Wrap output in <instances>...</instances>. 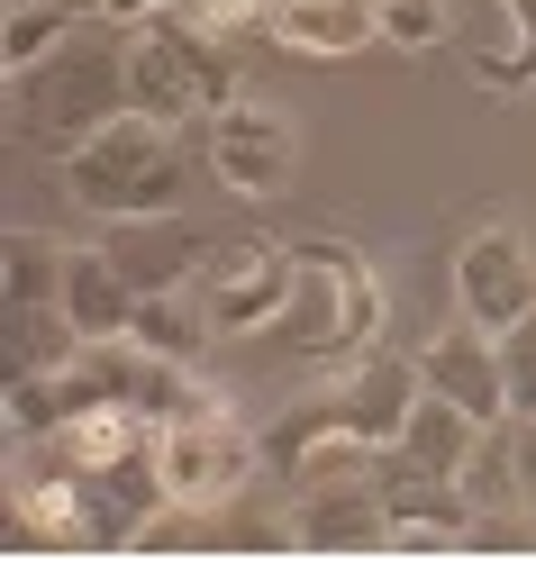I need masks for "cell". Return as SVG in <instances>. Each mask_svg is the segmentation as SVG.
Masks as SVG:
<instances>
[{
  "label": "cell",
  "mask_w": 536,
  "mask_h": 563,
  "mask_svg": "<svg viewBox=\"0 0 536 563\" xmlns=\"http://www.w3.org/2000/svg\"><path fill=\"white\" fill-rule=\"evenodd\" d=\"M110 255H119V273L136 282V300H146V291H192L209 245L183 228V209H155V219H119Z\"/></svg>",
  "instance_id": "cell-14"
},
{
  "label": "cell",
  "mask_w": 536,
  "mask_h": 563,
  "mask_svg": "<svg viewBox=\"0 0 536 563\" xmlns=\"http://www.w3.org/2000/svg\"><path fill=\"white\" fill-rule=\"evenodd\" d=\"M418 382L427 391H446L482 418V428H500L510 418V373H500V336L482 319H455L446 336H427V355H418Z\"/></svg>",
  "instance_id": "cell-11"
},
{
  "label": "cell",
  "mask_w": 536,
  "mask_h": 563,
  "mask_svg": "<svg viewBox=\"0 0 536 563\" xmlns=\"http://www.w3.org/2000/svg\"><path fill=\"white\" fill-rule=\"evenodd\" d=\"M64 282V245L37 228H10V282H0V309H46Z\"/></svg>",
  "instance_id": "cell-20"
},
{
  "label": "cell",
  "mask_w": 536,
  "mask_h": 563,
  "mask_svg": "<svg viewBox=\"0 0 536 563\" xmlns=\"http://www.w3.org/2000/svg\"><path fill=\"white\" fill-rule=\"evenodd\" d=\"M209 173H219L228 191L245 200H273V191H292V173H300V128L273 110V100H228L219 119H209Z\"/></svg>",
  "instance_id": "cell-6"
},
{
  "label": "cell",
  "mask_w": 536,
  "mask_h": 563,
  "mask_svg": "<svg viewBox=\"0 0 536 563\" xmlns=\"http://www.w3.org/2000/svg\"><path fill=\"white\" fill-rule=\"evenodd\" d=\"M128 336L146 345V355L200 364V355H209V336H219V328H209V309H200L192 291H146V300H136V319H128Z\"/></svg>",
  "instance_id": "cell-18"
},
{
  "label": "cell",
  "mask_w": 536,
  "mask_h": 563,
  "mask_svg": "<svg viewBox=\"0 0 536 563\" xmlns=\"http://www.w3.org/2000/svg\"><path fill=\"white\" fill-rule=\"evenodd\" d=\"M382 319H391V300H382V273H373L364 245L292 236V300H282V319H273L282 355L337 373V364L364 355V345H382Z\"/></svg>",
  "instance_id": "cell-1"
},
{
  "label": "cell",
  "mask_w": 536,
  "mask_h": 563,
  "mask_svg": "<svg viewBox=\"0 0 536 563\" xmlns=\"http://www.w3.org/2000/svg\"><path fill=\"white\" fill-rule=\"evenodd\" d=\"M46 10H64V19H100V0H46Z\"/></svg>",
  "instance_id": "cell-28"
},
{
  "label": "cell",
  "mask_w": 536,
  "mask_h": 563,
  "mask_svg": "<svg viewBox=\"0 0 536 563\" xmlns=\"http://www.w3.org/2000/svg\"><path fill=\"white\" fill-rule=\"evenodd\" d=\"M183 128H164L146 110H119L110 128H91L74 155H64V191H74V209H91V219H155V209H183Z\"/></svg>",
  "instance_id": "cell-3"
},
{
  "label": "cell",
  "mask_w": 536,
  "mask_h": 563,
  "mask_svg": "<svg viewBox=\"0 0 536 563\" xmlns=\"http://www.w3.org/2000/svg\"><path fill=\"white\" fill-rule=\"evenodd\" d=\"M55 300H64V319H74L83 336H128V319H136V282L119 273L110 245H64Z\"/></svg>",
  "instance_id": "cell-15"
},
{
  "label": "cell",
  "mask_w": 536,
  "mask_h": 563,
  "mask_svg": "<svg viewBox=\"0 0 536 563\" xmlns=\"http://www.w3.org/2000/svg\"><path fill=\"white\" fill-rule=\"evenodd\" d=\"M200 518H209V509H192V500H164L146 527H136V554H192V545H200Z\"/></svg>",
  "instance_id": "cell-25"
},
{
  "label": "cell",
  "mask_w": 536,
  "mask_h": 563,
  "mask_svg": "<svg viewBox=\"0 0 536 563\" xmlns=\"http://www.w3.org/2000/svg\"><path fill=\"white\" fill-rule=\"evenodd\" d=\"M418 364H401V355H382V345H364L354 364H337V382H328V400H337V418L364 445H401V428H409V409H418Z\"/></svg>",
  "instance_id": "cell-12"
},
{
  "label": "cell",
  "mask_w": 536,
  "mask_h": 563,
  "mask_svg": "<svg viewBox=\"0 0 536 563\" xmlns=\"http://www.w3.org/2000/svg\"><path fill=\"white\" fill-rule=\"evenodd\" d=\"M10 27H0V64H10V74H28V64H46L64 37H74L83 19H64V10H46V0H10V10H0Z\"/></svg>",
  "instance_id": "cell-21"
},
{
  "label": "cell",
  "mask_w": 536,
  "mask_h": 563,
  "mask_svg": "<svg viewBox=\"0 0 536 563\" xmlns=\"http://www.w3.org/2000/svg\"><path fill=\"white\" fill-rule=\"evenodd\" d=\"M510 454H518V482H527V509H536V418H510Z\"/></svg>",
  "instance_id": "cell-27"
},
{
  "label": "cell",
  "mask_w": 536,
  "mask_h": 563,
  "mask_svg": "<svg viewBox=\"0 0 536 563\" xmlns=\"http://www.w3.org/2000/svg\"><path fill=\"white\" fill-rule=\"evenodd\" d=\"M192 10L209 27H228V37H245V27H264V0H192Z\"/></svg>",
  "instance_id": "cell-26"
},
{
  "label": "cell",
  "mask_w": 536,
  "mask_h": 563,
  "mask_svg": "<svg viewBox=\"0 0 536 563\" xmlns=\"http://www.w3.org/2000/svg\"><path fill=\"white\" fill-rule=\"evenodd\" d=\"M0 319H10V373H64L83 355V328L64 319V300H46V309H0Z\"/></svg>",
  "instance_id": "cell-19"
},
{
  "label": "cell",
  "mask_w": 536,
  "mask_h": 563,
  "mask_svg": "<svg viewBox=\"0 0 536 563\" xmlns=\"http://www.w3.org/2000/svg\"><path fill=\"white\" fill-rule=\"evenodd\" d=\"M128 110V27L119 37H64L46 64H28V74H10V136L37 155H74L91 128H110Z\"/></svg>",
  "instance_id": "cell-2"
},
{
  "label": "cell",
  "mask_w": 536,
  "mask_h": 563,
  "mask_svg": "<svg viewBox=\"0 0 536 563\" xmlns=\"http://www.w3.org/2000/svg\"><path fill=\"white\" fill-rule=\"evenodd\" d=\"M255 464H264V437L245 428L228 400L164 428V490H173V500H192V509H228L237 490L255 482Z\"/></svg>",
  "instance_id": "cell-5"
},
{
  "label": "cell",
  "mask_w": 536,
  "mask_h": 563,
  "mask_svg": "<svg viewBox=\"0 0 536 563\" xmlns=\"http://www.w3.org/2000/svg\"><path fill=\"white\" fill-rule=\"evenodd\" d=\"M373 19H382V37H391V46H409V55L455 37V0H382Z\"/></svg>",
  "instance_id": "cell-23"
},
{
  "label": "cell",
  "mask_w": 536,
  "mask_h": 563,
  "mask_svg": "<svg viewBox=\"0 0 536 563\" xmlns=\"http://www.w3.org/2000/svg\"><path fill=\"white\" fill-rule=\"evenodd\" d=\"M482 445V418L463 409V400H446V391H418V409H409V428H401V454H418L427 473H463V454Z\"/></svg>",
  "instance_id": "cell-17"
},
{
  "label": "cell",
  "mask_w": 536,
  "mask_h": 563,
  "mask_svg": "<svg viewBox=\"0 0 536 563\" xmlns=\"http://www.w3.org/2000/svg\"><path fill=\"white\" fill-rule=\"evenodd\" d=\"M282 527H292V554H391V509H382L373 473L292 490V518Z\"/></svg>",
  "instance_id": "cell-9"
},
{
  "label": "cell",
  "mask_w": 536,
  "mask_h": 563,
  "mask_svg": "<svg viewBox=\"0 0 536 563\" xmlns=\"http://www.w3.org/2000/svg\"><path fill=\"white\" fill-rule=\"evenodd\" d=\"M128 110H146L164 128H209V91L164 27H128Z\"/></svg>",
  "instance_id": "cell-13"
},
{
  "label": "cell",
  "mask_w": 536,
  "mask_h": 563,
  "mask_svg": "<svg viewBox=\"0 0 536 563\" xmlns=\"http://www.w3.org/2000/svg\"><path fill=\"white\" fill-rule=\"evenodd\" d=\"M264 37L292 55H354L382 37L373 0H264Z\"/></svg>",
  "instance_id": "cell-16"
},
{
  "label": "cell",
  "mask_w": 536,
  "mask_h": 563,
  "mask_svg": "<svg viewBox=\"0 0 536 563\" xmlns=\"http://www.w3.org/2000/svg\"><path fill=\"white\" fill-rule=\"evenodd\" d=\"M500 373H510V418H536V309L500 336Z\"/></svg>",
  "instance_id": "cell-24"
},
{
  "label": "cell",
  "mask_w": 536,
  "mask_h": 563,
  "mask_svg": "<svg viewBox=\"0 0 536 563\" xmlns=\"http://www.w3.org/2000/svg\"><path fill=\"white\" fill-rule=\"evenodd\" d=\"M328 428H346V418H337V400H328V391H309L300 409H282L273 428H264V464H273V473H292V464H300V454L328 437Z\"/></svg>",
  "instance_id": "cell-22"
},
{
  "label": "cell",
  "mask_w": 536,
  "mask_h": 563,
  "mask_svg": "<svg viewBox=\"0 0 536 563\" xmlns=\"http://www.w3.org/2000/svg\"><path fill=\"white\" fill-rule=\"evenodd\" d=\"M192 300L209 309L219 336H273L282 300H292V245H273V236H219L200 255Z\"/></svg>",
  "instance_id": "cell-4"
},
{
  "label": "cell",
  "mask_w": 536,
  "mask_h": 563,
  "mask_svg": "<svg viewBox=\"0 0 536 563\" xmlns=\"http://www.w3.org/2000/svg\"><path fill=\"white\" fill-rule=\"evenodd\" d=\"M373 482H382V509H391V554H446V545H463L473 500L455 490V473H427L418 454L373 445Z\"/></svg>",
  "instance_id": "cell-7"
},
{
  "label": "cell",
  "mask_w": 536,
  "mask_h": 563,
  "mask_svg": "<svg viewBox=\"0 0 536 563\" xmlns=\"http://www.w3.org/2000/svg\"><path fill=\"white\" fill-rule=\"evenodd\" d=\"M455 309L482 319L491 336H510L536 309V255H527V236L510 219H491V228L463 236V255H455Z\"/></svg>",
  "instance_id": "cell-8"
},
{
  "label": "cell",
  "mask_w": 536,
  "mask_h": 563,
  "mask_svg": "<svg viewBox=\"0 0 536 563\" xmlns=\"http://www.w3.org/2000/svg\"><path fill=\"white\" fill-rule=\"evenodd\" d=\"M455 46L491 100L536 91V0H455Z\"/></svg>",
  "instance_id": "cell-10"
}]
</instances>
